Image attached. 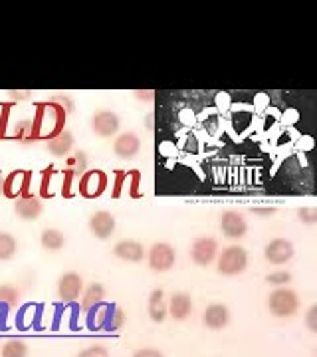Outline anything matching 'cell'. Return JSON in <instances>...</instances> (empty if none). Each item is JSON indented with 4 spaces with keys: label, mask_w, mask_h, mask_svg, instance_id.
I'll use <instances>...</instances> for the list:
<instances>
[{
    "label": "cell",
    "mask_w": 317,
    "mask_h": 357,
    "mask_svg": "<svg viewBox=\"0 0 317 357\" xmlns=\"http://www.w3.org/2000/svg\"><path fill=\"white\" fill-rule=\"evenodd\" d=\"M266 282L272 284V286H276V288H284V286H288L292 282V274L288 270H278V272L268 274Z\"/></svg>",
    "instance_id": "30"
},
{
    "label": "cell",
    "mask_w": 317,
    "mask_h": 357,
    "mask_svg": "<svg viewBox=\"0 0 317 357\" xmlns=\"http://www.w3.org/2000/svg\"><path fill=\"white\" fill-rule=\"evenodd\" d=\"M125 183H127V171H115L114 191H111V197H114V199H119V197H121Z\"/></svg>",
    "instance_id": "35"
},
{
    "label": "cell",
    "mask_w": 317,
    "mask_h": 357,
    "mask_svg": "<svg viewBox=\"0 0 317 357\" xmlns=\"http://www.w3.org/2000/svg\"><path fill=\"white\" fill-rule=\"evenodd\" d=\"M133 96H135V100H139L141 103H153V100H155V91H153V89H135Z\"/></svg>",
    "instance_id": "40"
},
{
    "label": "cell",
    "mask_w": 317,
    "mask_h": 357,
    "mask_svg": "<svg viewBox=\"0 0 317 357\" xmlns=\"http://www.w3.org/2000/svg\"><path fill=\"white\" fill-rule=\"evenodd\" d=\"M246 268H248V252H246V248H242L238 244H232V246L222 248V252H218V258H216L218 274L232 278V276L242 274Z\"/></svg>",
    "instance_id": "3"
},
{
    "label": "cell",
    "mask_w": 317,
    "mask_h": 357,
    "mask_svg": "<svg viewBox=\"0 0 317 357\" xmlns=\"http://www.w3.org/2000/svg\"><path fill=\"white\" fill-rule=\"evenodd\" d=\"M127 178H131V183H129V197L131 199H139L141 197V181H143V175H141V171L137 169H131V171H127Z\"/></svg>",
    "instance_id": "29"
},
{
    "label": "cell",
    "mask_w": 317,
    "mask_h": 357,
    "mask_svg": "<svg viewBox=\"0 0 317 357\" xmlns=\"http://www.w3.org/2000/svg\"><path fill=\"white\" fill-rule=\"evenodd\" d=\"M65 112L60 105H56L54 102L40 103L36 107V115H34V128L38 133L40 141L52 139L54 135H58L60 131H63L65 126Z\"/></svg>",
    "instance_id": "1"
},
{
    "label": "cell",
    "mask_w": 317,
    "mask_h": 357,
    "mask_svg": "<svg viewBox=\"0 0 317 357\" xmlns=\"http://www.w3.org/2000/svg\"><path fill=\"white\" fill-rule=\"evenodd\" d=\"M119 128H121V119L111 109H98L91 115V131L102 139H109L117 135Z\"/></svg>",
    "instance_id": "8"
},
{
    "label": "cell",
    "mask_w": 317,
    "mask_h": 357,
    "mask_svg": "<svg viewBox=\"0 0 317 357\" xmlns=\"http://www.w3.org/2000/svg\"><path fill=\"white\" fill-rule=\"evenodd\" d=\"M8 98H10V102L13 103H22V102H26V100H30V98H32V91L13 89V91H8Z\"/></svg>",
    "instance_id": "38"
},
{
    "label": "cell",
    "mask_w": 317,
    "mask_h": 357,
    "mask_svg": "<svg viewBox=\"0 0 317 357\" xmlns=\"http://www.w3.org/2000/svg\"><path fill=\"white\" fill-rule=\"evenodd\" d=\"M58 298L63 304H74V302H79V296L84 292V278L70 270V272H63L62 276L58 278Z\"/></svg>",
    "instance_id": "7"
},
{
    "label": "cell",
    "mask_w": 317,
    "mask_h": 357,
    "mask_svg": "<svg viewBox=\"0 0 317 357\" xmlns=\"http://www.w3.org/2000/svg\"><path fill=\"white\" fill-rule=\"evenodd\" d=\"M109 178L105 175V171L102 169H88L82 177H79V185L77 191L84 199H98L102 197L105 189H107Z\"/></svg>",
    "instance_id": "6"
},
{
    "label": "cell",
    "mask_w": 317,
    "mask_h": 357,
    "mask_svg": "<svg viewBox=\"0 0 317 357\" xmlns=\"http://www.w3.org/2000/svg\"><path fill=\"white\" fill-rule=\"evenodd\" d=\"M147 128L153 129V114L147 115Z\"/></svg>",
    "instance_id": "43"
},
{
    "label": "cell",
    "mask_w": 317,
    "mask_h": 357,
    "mask_svg": "<svg viewBox=\"0 0 317 357\" xmlns=\"http://www.w3.org/2000/svg\"><path fill=\"white\" fill-rule=\"evenodd\" d=\"M63 161H65V169H68V171H72L76 177H82V175L88 171V165H89L88 153H86V151H82V149L72 151V153L68 155Z\"/></svg>",
    "instance_id": "25"
},
{
    "label": "cell",
    "mask_w": 317,
    "mask_h": 357,
    "mask_svg": "<svg viewBox=\"0 0 317 357\" xmlns=\"http://www.w3.org/2000/svg\"><path fill=\"white\" fill-rule=\"evenodd\" d=\"M220 252V246L215 236H199L194 243L190 244V260L196 266H210L212 262H216Z\"/></svg>",
    "instance_id": "4"
},
{
    "label": "cell",
    "mask_w": 317,
    "mask_h": 357,
    "mask_svg": "<svg viewBox=\"0 0 317 357\" xmlns=\"http://www.w3.org/2000/svg\"><path fill=\"white\" fill-rule=\"evenodd\" d=\"M74 143H76L74 133H72L70 129H63L58 135H54L52 139L46 141V149H48V153L54 155V157L65 159L68 155L74 151Z\"/></svg>",
    "instance_id": "17"
},
{
    "label": "cell",
    "mask_w": 317,
    "mask_h": 357,
    "mask_svg": "<svg viewBox=\"0 0 317 357\" xmlns=\"http://www.w3.org/2000/svg\"><path fill=\"white\" fill-rule=\"evenodd\" d=\"M54 173H56V169L54 167H48V169H44L42 171V187H40V195H42V199H52V177H54Z\"/></svg>",
    "instance_id": "31"
},
{
    "label": "cell",
    "mask_w": 317,
    "mask_h": 357,
    "mask_svg": "<svg viewBox=\"0 0 317 357\" xmlns=\"http://www.w3.org/2000/svg\"><path fill=\"white\" fill-rule=\"evenodd\" d=\"M111 307H114V304H105L103 302V304H100V306L93 307L89 312L88 324L91 332H105V326H107V318L111 314Z\"/></svg>",
    "instance_id": "22"
},
{
    "label": "cell",
    "mask_w": 317,
    "mask_h": 357,
    "mask_svg": "<svg viewBox=\"0 0 317 357\" xmlns=\"http://www.w3.org/2000/svg\"><path fill=\"white\" fill-rule=\"evenodd\" d=\"M77 357H109V349L102 344L88 345L77 354Z\"/></svg>",
    "instance_id": "32"
},
{
    "label": "cell",
    "mask_w": 317,
    "mask_h": 357,
    "mask_svg": "<svg viewBox=\"0 0 317 357\" xmlns=\"http://www.w3.org/2000/svg\"><path fill=\"white\" fill-rule=\"evenodd\" d=\"M203 324L208 328V330H212V332H220V330H224V328L230 324L229 306H226V304H220V302H212V304H208L203 314Z\"/></svg>",
    "instance_id": "15"
},
{
    "label": "cell",
    "mask_w": 317,
    "mask_h": 357,
    "mask_svg": "<svg viewBox=\"0 0 317 357\" xmlns=\"http://www.w3.org/2000/svg\"><path fill=\"white\" fill-rule=\"evenodd\" d=\"M167 310H169V316L175 321H185L192 314V298L187 292L173 294L167 302Z\"/></svg>",
    "instance_id": "18"
},
{
    "label": "cell",
    "mask_w": 317,
    "mask_h": 357,
    "mask_svg": "<svg viewBox=\"0 0 317 357\" xmlns=\"http://www.w3.org/2000/svg\"><path fill=\"white\" fill-rule=\"evenodd\" d=\"M52 102L56 103V105H60L65 114H72V112L76 109V103H74V100H72L68 93H56V96L52 98Z\"/></svg>",
    "instance_id": "33"
},
{
    "label": "cell",
    "mask_w": 317,
    "mask_h": 357,
    "mask_svg": "<svg viewBox=\"0 0 317 357\" xmlns=\"http://www.w3.org/2000/svg\"><path fill=\"white\" fill-rule=\"evenodd\" d=\"M123 326H125V312H123V307L115 306L114 304V307H111V314H109V318H107L105 332H109V333L119 332Z\"/></svg>",
    "instance_id": "28"
},
{
    "label": "cell",
    "mask_w": 317,
    "mask_h": 357,
    "mask_svg": "<svg viewBox=\"0 0 317 357\" xmlns=\"http://www.w3.org/2000/svg\"><path fill=\"white\" fill-rule=\"evenodd\" d=\"M114 255L123 260V262H131V264H139L145 258V248L139 241H133V238H125V241H119L114 246Z\"/></svg>",
    "instance_id": "16"
},
{
    "label": "cell",
    "mask_w": 317,
    "mask_h": 357,
    "mask_svg": "<svg viewBox=\"0 0 317 357\" xmlns=\"http://www.w3.org/2000/svg\"><path fill=\"white\" fill-rule=\"evenodd\" d=\"M297 218L304 222V225H316L317 222V208L314 206H302V208H297Z\"/></svg>",
    "instance_id": "34"
},
{
    "label": "cell",
    "mask_w": 317,
    "mask_h": 357,
    "mask_svg": "<svg viewBox=\"0 0 317 357\" xmlns=\"http://www.w3.org/2000/svg\"><path fill=\"white\" fill-rule=\"evenodd\" d=\"M30 349L22 340H8L0 347V356L2 357H28Z\"/></svg>",
    "instance_id": "27"
},
{
    "label": "cell",
    "mask_w": 317,
    "mask_h": 357,
    "mask_svg": "<svg viewBox=\"0 0 317 357\" xmlns=\"http://www.w3.org/2000/svg\"><path fill=\"white\" fill-rule=\"evenodd\" d=\"M8 137H13L14 141H18V143H22V145H32V143L40 141L38 133H36V128H34V117H32V119H30V117H22V119H18L16 123H13Z\"/></svg>",
    "instance_id": "19"
},
{
    "label": "cell",
    "mask_w": 317,
    "mask_h": 357,
    "mask_svg": "<svg viewBox=\"0 0 317 357\" xmlns=\"http://www.w3.org/2000/svg\"><path fill=\"white\" fill-rule=\"evenodd\" d=\"M141 151V139L137 133L133 131H125V133H119L114 139V153L123 159V161H131L135 159Z\"/></svg>",
    "instance_id": "13"
},
{
    "label": "cell",
    "mask_w": 317,
    "mask_h": 357,
    "mask_svg": "<svg viewBox=\"0 0 317 357\" xmlns=\"http://www.w3.org/2000/svg\"><path fill=\"white\" fill-rule=\"evenodd\" d=\"M216 126H218V119H216V117H208V126H204V128L208 129L210 133H215Z\"/></svg>",
    "instance_id": "42"
},
{
    "label": "cell",
    "mask_w": 317,
    "mask_h": 357,
    "mask_svg": "<svg viewBox=\"0 0 317 357\" xmlns=\"http://www.w3.org/2000/svg\"><path fill=\"white\" fill-rule=\"evenodd\" d=\"M40 244L46 252H60L65 246V236L58 229H44L40 234Z\"/></svg>",
    "instance_id": "23"
},
{
    "label": "cell",
    "mask_w": 317,
    "mask_h": 357,
    "mask_svg": "<svg viewBox=\"0 0 317 357\" xmlns=\"http://www.w3.org/2000/svg\"><path fill=\"white\" fill-rule=\"evenodd\" d=\"M305 326L311 333H317V306H309V310L305 312Z\"/></svg>",
    "instance_id": "36"
},
{
    "label": "cell",
    "mask_w": 317,
    "mask_h": 357,
    "mask_svg": "<svg viewBox=\"0 0 317 357\" xmlns=\"http://www.w3.org/2000/svg\"><path fill=\"white\" fill-rule=\"evenodd\" d=\"M145 256L153 272H169L175 268L177 262V252L169 243H155L149 248V252H145Z\"/></svg>",
    "instance_id": "5"
},
{
    "label": "cell",
    "mask_w": 317,
    "mask_h": 357,
    "mask_svg": "<svg viewBox=\"0 0 317 357\" xmlns=\"http://www.w3.org/2000/svg\"><path fill=\"white\" fill-rule=\"evenodd\" d=\"M295 255V246L288 238H274L264 246V258L274 266H281L290 262Z\"/></svg>",
    "instance_id": "11"
},
{
    "label": "cell",
    "mask_w": 317,
    "mask_h": 357,
    "mask_svg": "<svg viewBox=\"0 0 317 357\" xmlns=\"http://www.w3.org/2000/svg\"><path fill=\"white\" fill-rule=\"evenodd\" d=\"M74 178H76V175H74V173H72V171H68V169H65V171H63L62 195H63V197H65V199H70V197H72V185H74V183H72V181H74Z\"/></svg>",
    "instance_id": "37"
},
{
    "label": "cell",
    "mask_w": 317,
    "mask_h": 357,
    "mask_svg": "<svg viewBox=\"0 0 317 357\" xmlns=\"http://www.w3.org/2000/svg\"><path fill=\"white\" fill-rule=\"evenodd\" d=\"M14 213H16V217L20 218V220L32 222V220H38V218L42 217V213H44V203H42V199L36 197L34 192L28 191L16 199V203H14Z\"/></svg>",
    "instance_id": "9"
},
{
    "label": "cell",
    "mask_w": 317,
    "mask_h": 357,
    "mask_svg": "<svg viewBox=\"0 0 317 357\" xmlns=\"http://www.w3.org/2000/svg\"><path fill=\"white\" fill-rule=\"evenodd\" d=\"M20 300H22V292L18 286H14V284H2L0 286V307L4 312L16 310L20 306Z\"/></svg>",
    "instance_id": "24"
},
{
    "label": "cell",
    "mask_w": 317,
    "mask_h": 357,
    "mask_svg": "<svg viewBox=\"0 0 317 357\" xmlns=\"http://www.w3.org/2000/svg\"><path fill=\"white\" fill-rule=\"evenodd\" d=\"M220 230L229 241H240L248 234V220L238 211H226L220 217Z\"/></svg>",
    "instance_id": "10"
},
{
    "label": "cell",
    "mask_w": 317,
    "mask_h": 357,
    "mask_svg": "<svg viewBox=\"0 0 317 357\" xmlns=\"http://www.w3.org/2000/svg\"><path fill=\"white\" fill-rule=\"evenodd\" d=\"M147 312H149V318L155 324H163L169 316V310H167V298L163 288H155L149 294V304H147Z\"/></svg>",
    "instance_id": "20"
},
{
    "label": "cell",
    "mask_w": 317,
    "mask_h": 357,
    "mask_svg": "<svg viewBox=\"0 0 317 357\" xmlns=\"http://www.w3.org/2000/svg\"><path fill=\"white\" fill-rule=\"evenodd\" d=\"M89 232L100 238V241H107L115 234V217L109 211H95L89 217Z\"/></svg>",
    "instance_id": "12"
},
{
    "label": "cell",
    "mask_w": 317,
    "mask_h": 357,
    "mask_svg": "<svg viewBox=\"0 0 317 357\" xmlns=\"http://www.w3.org/2000/svg\"><path fill=\"white\" fill-rule=\"evenodd\" d=\"M79 302H82V310L86 314H89L93 307L103 304L105 302V288H103V284L93 282V284H89L88 288H84V292L79 296Z\"/></svg>",
    "instance_id": "21"
},
{
    "label": "cell",
    "mask_w": 317,
    "mask_h": 357,
    "mask_svg": "<svg viewBox=\"0 0 317 357\" xmlns=\"http://www.w3.org/2000/svg\"><path fill=\"white\" fill-rule=\"evenodd\" d=\"M18 252V241L10 232H0V262L13 260Z\"/></svg>",
    "instance_id": "26"
},
{
    "label": "cell",
    "mask_w": 317,
    "mask_h": 357,
    "mask_svg": "<svg viewBox=\"0 0 317 357\" xmlns=\"http://www.w3.org/2000/svg\"><path fill=\"white\" fill-rule=\"evenodd\" d=\"M2 185H4V177H2V173H0V192H2Z\"/></svg>",
    "instance_id": "44"
},
{
    "label": "cell",
    "mask_w": 317,
    "mask_h": 357,
    "mask_svg": "<svg viewBox=\"0 0 317 357\" xmlns=\"http://www.w3.org/2000/svg\"><path fill=\"white\" fill-rule=\"evenodd\" d=\"M30 181H32V171H13L10 175L4 177L2 195L8 199H18L20 195L28 192Z\"/></svg>",
    "instance_id": "14"
},
{
    "label": "cell",
    "mask_w": 317,
    "mask_h": 357,
    "mask_svg": "<svg viewBox=\"0 0 317 357\" xmlns=\"http://www.w3.org/2000/svg\"><path fill=\"white\" fill-rule=\"evenodd\" d=\"M250 213H252V215H256V217L268 218V217H274V215H276V208H274V206H252V208H250Z\"/></svg>",
    "instance_id": "41"
},
{
    "label": "cell",
    "mask_w": 317,
    "mask_h": 357,
    "mask_svg": "<svg viewBox=\"0 0 317 357\" xmlns=\"http://www.w3.org/2000/svg\"><path fill=\"white\" fill-rule=\"evenodd\" d=\"M268 312L279 319L293 318L300 312V296L295 290L284 286V288H276L274 292L268 296L266 300Z\"/></svg>",
    "instance_id": "2"
},
{
    "label": "cell",
    "mask_w": 317,
    "mask_h": 357,
    "mask_svg": "<svg viewBox=\"0 0 317 357\" xmlns=\"http://www.w3.org/2000/svg\"><path fill=\"white\" fill-rule=\"evenodd\" d=\"M133 357H165V354L157 347H141L133 354Z\"/></svg>",
    "instance_id": "39"
}]
</instances>
